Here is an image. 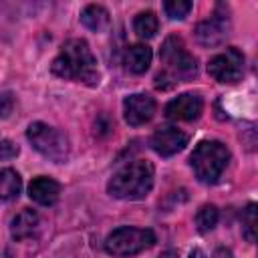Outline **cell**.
<instances>
[{
  "instance_id": "9",
  "label": "cell",
  "mask_w": 258,
  "mask_h": 258,
  "mask_svg": "<svg viewBox=\"0 0 258 258\" xmlns=\"http://www.w3.org/2000/svg\"><path fill=\"white\" fill-rule=\"evenodd\" d=\"M185 145H187V133H183L181 129L171 127V125L159 127L151 135V147H153V151L159 153V155H163V157H169V155L181 151Z\"/></svg>"
},
{
  "instance_id": "20",
  "label": "cell",
  "mask_w": 258,
  "mask_h": 258,
  "mask_svg": "<svg viewBox=\"0 0 258 258\" xmlns=\"http://www.w3.org/2000/svg\"><path fill=\"white\" fill-rule=\"evenodd\" d=\"M163 10H165V14H167L169 18L181 20V18H185L187 12L191 10V2H187V0H169V2L163 4Z\"/></svg>"
},
{
  "instance_id": "1",
  "label": "cell",
  "mask_w": 258,
  "mask_h": 258,
  "mask_svg": "<svg viewBox=\"0 0 258 258\" xmlns=\"http://www.w3.org/2000/svg\"><path fill=\"white\" fill-rule=\"evenodd\" d=\"M52 73L60 79L97 85L99 83V69L93 50L89 48L87 40L71 38L60 46L58 56L52 60Z\"/></svg>"
},
{
  "instance_id": "22",
  "label": "cell",
  "mask_w": 258,
  "mask_h": 258,
  "mask_svg": "<svg viewBox=\"0 0 258 258\" xmlns=\"http://www.w3.org/2000/svg\"><path fill=\"white\" fill-rule=\"evenodd\" d=\"M14 99L10 93H0V117H8L12 113Z\"/></svg>"
},
{
  "instance_id": "8",
  "label": "cell",
  "mask_w": 258,
  "mask_h": 258,
  "mask_svg": "<svg viewBox=\"0 0 258 258\" xmlns=\"http://www.w3.org/2000/svg\"><path fill=\"white\" fill-rule=\"evenodd\" d=\"M123 113H125V121L133 127L145 125L147 121H151L153 113H155V101L153 97L145 95V93H135L129 95L123 101Z\"/></svg>"
},
{
  "instance_id": "19",
  "label": "cell",
  "mask_w": 258,
  "mask_h": 258,
  "mask_svg": "<svg viewBox=\"0 0 258 258\" xmlns=\"http://www.w3.org/2000/svg\"><path fill=\"white\" fill-rule=\"evenodd\" d=\"M256 204H248V208L242 212V232L248 242L256 240Z\"/></svg>"
},
{
  "instance_id": "23",
  "label": "cell",
  "mask_w": 258,
  "mask_h": 258,
  "mask_svg": "<svg viewBox=\"0 0 258 258\" xmlns=\"http://www.w3.org/2000/svg\"><path fill=\"white\" fill-rule=\"evenodd\" d=\"M214 258H232V252L228 248H218L214 252Z\"/></svg>"
},
{
  "instance_id": "14",
  "label": "cell",
  "mask_w": 258,
  "mask_h": 258,
  "mask_svg": "<svg viewBox=\"0 0 258 258\" xmlns=\"http://www.w3.org/2000/svg\"><path fill=\"white\" fill-rule=\"evenodd\" d=\"M38 228V214L34 210H22L20 214L14 216L12 220V226H10V232L16 240H26L30 238Z\"/></svg>"
},
{
  "instance_id": "18",
  "label": "cell",
  "mask_w": 258,
  "mask_h": 258,
  "mask_svg": "<svg viewBox=\"0 0 258 258\" xmlns=\"http://www.w3.org/2000/svg\"><path fill=\"white\" fill-rule=\"evenodd\" d=\"M218 218H220L218 208L212 206V204H206V206H202V208L198 210V214H196V226H198L200 232H210V230L218 224Z\"/></svg>"
},
{
  "instance_id": "16",
  "label": "cell",
  "mask_w": 258,
  "mask_h": 258,
  "mask_svg": "<svg viewBox=\"0 0 258 258\" xmlns=\"http://www.w3.org/2000/svg\"><path fill=\"white\" fill-rule=\"evenodd\" d=\"M20 187H22V179L20 175L6 167V169H0V200H12L20 194Z\"/></svg>"
},
{
  "instance_id": "6",
  "label": "cell",
  "mask_w": 258,
  "mask_h": 258,
  "mask_svg": "<svg viewBox=\"0 0 258 258\" xmlns=\"http://www.w3.org/2000/svg\"><path fill=\"white\" fill-rule=\"evenodd\" d=\"M26 137L36 151H40L44 157L52 161H64V157L69 155V141L64 133L46 123H40V121L30 123Z\"/></svg>"
},
{
  "instance_id": "11",
  "label": "cell",
  "mask_w": 258,
  "mask_h": 258,
  "mask_svg": "<svg viewBox=\"0 0 258 258\" xmlns=\"http://www.w3.org/2000/svg\"><path fill=\"white\" fill-rule=\"evenodd\" d=\"M196 38L204 46H216L226 40L230 34V20L222 14H214L210 20H204L196 26Z\"/></svg>"
},
{
  "instance_id": "15",
  "label": "cell",
  "mask_w": 258,
  "mask_h": 258,
  "mask_svg": "<svg viewBox=\"0 0 258 258\" xmlns=\"http://www.w3.org/2000/svg\"><path fill=\"white\" fill-rule=\"evenodd\" d=\"M81 20H83V24L87 28H91L95 32H101V30H105L109 26V12L99 4H89L83 10Z\"/></svg>"
},
{
  "instance_id": "2",
  "label": "cell",
  "mask_w": 258,
  "mask_h": 258,
  "mask_svg": "<svg viewBox=\"0 0 258 258\" xmlns=\"http://www.w3.org/2000/svg\"><path fill=\"white\" fill-rule=\"evenodd\" d=\"M159 58H161L163 71L155 77L157 89H169L175 83L191 81L198 75V60L194 58V54L185 50L183 40L175 34L165 38V42L161 44Z\"/></svg>"
},
{
  "instance_id": "3",
  "label": "cell",
  "mask_w": 258,
  "mask_h": 258,
  "mask_svg": "<svg viewBox=\"0 0 258 258\" xmlns=\"http://www.w3.org/2000/svg\"><path fill=\"white\" fill-rule=\"evenodd\" d=\"M153 185V165L145 159H135L123 165L109 181V194L119 200H141Z\"/></svg>"
},
{
  "instance_id": "4",
  "label": "cell",
  "mask_w": 258,
  "mask_h": 258,
  "mask_svg": "<svg viewBox=\"0 0 258 258\" xmlns=\"http://www.w3.org/2000/svg\"><path fill=\"white\" fill-rule=\"evenodd\" d=\"M228 161H230V151L220 141H202L189 157V163L198 179L204 183H216L222 177L224 169L228 167Z\"/></svg>"
},
{
  "instance_id": "17",
  "label": "cell",
  "mask_w": 258,
  "mask_h": 258,
  "mask_svg": "<svg viewBox=\"0 0 258 258\" xmlns=\"http://www.w3.org/2000/svg\"><path fill=\"white\" fill-rule=\"evenodd\" d=\"M157 26H159L157 16H155V12H151V10L139 12V14L135 16V20H133V30H135V34H137L139 38H151V36H155Z\"/></svg>"
},
{
  "instance_id": "24",
  "label": "cell",
  "mask_w": 258,
  "mask_h": 258,
  "mask_svg": "<svg viewBox=\"0 0 258 258\" xmlns=\"http://www.w3.org/2000/svg\"><path fill=\"white\" fill-rule=\"evenodd\" d=\"M189 258H206V254H204V250H200V248H194V250L189 252Z\"/></svg>"
},
{
  "instance_id": "13",
  "label": "cell",
  "mask_w": 258,
  "mask_h": 258,
  "mask_svg": "<svg viewBox=\"0 0 258 258\" xmlns=\"http://www.w3.org/2000/svg\"><path fill=\"white\" fill-rule=\"evenodd\" d=\"M151 48L147 44H131L127 50H125V67L135 73V75H141L149 69L151 64Z\"/></svg>"
},
{
  "instance_id": "25",
  "label": "cell",
  "mask_w": 258,
  "mask_h": 258,
  "mask_svg": "<svg viewBox=\"0 0 258 258\" xmlns=\"http://www.w3.org/2000/svg\"><path fill=\"white\" fill-rule=\"evenodd\" d=\"M173 256H175L173 252H165V254H163V256H159V258H173Z\"/></svg>"
},
{
  "instance_id": "21",
  "label": "cell",
  "mask_w": 258,
  "mask_h": 258,
  "mask_svg": "<svg viewBox=\"0 0 258 258\" xmlns=\"http://www.w3.org/2000/svg\"><path fill=\"white\" fill-rule=\"evenodd\" d=\"M16 155H18V147L12 141H8V139L0 141V159H12Z\"/></svg>"
},
{
  "instance_id": "7",
  "label": "cell",
  "mask_w": 258,
  "mask_h": 258,
  "mask_svg": "<svg viewBox=\"0 0 258 258\" xmlns=\"http://www.w3.org/2000/svg\"><path fill=\"white\" fill-rule=\"evenodd\" d=\"M208 73L218 83H238L244 73V54L238 48H226L224 52L216 54L208 62Z\"/></svg>"
},
{
  "instance_id": "10",
  "label": "cell",
  "mask_w": 258,
  "mask_h": 258,
  "mask_svg": "<svg viewBox=\"0 0 258 258\" xmlns=\"http://www.w3.org/2000/svg\"><path fill=\"white\" fill-rule=\"evenodd\" d=\"M202 109H204V101L200 95L183 93L167 103L165 115L173 121H194L202 115Z\"/></svg>"
},
{
  "instance_id": "12",
  "label": "cell",
  "mask_w": 258,
  "mask_h": 258,
  "mask_svg": "<svg viewBox=\"0 0 258 258\" xmlns=\"http://www.w3.org/2000/svg\"><path fill=\"white\" fill-rule=\"evenodd\" d=\"M28 196L40 206H52L60 196V185L52 177H34L28 185Z\"/></svg>"
},
{
  "instance_id": "5",
  "label": "cell",
  "mask_w": 258,
  "mask_h": 258,
  "mask_svg": "<svg viewBox=\"0 0 258 258\" xmlns=\"http://www.w3.org/2000/svg\"><path fill=\"white\" fill-rule=\"evenodd\" d=\"M155 244V234L147 228H117L105 240V250L113 256H133Z\"/></svg>"
}]
</instances>
